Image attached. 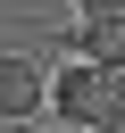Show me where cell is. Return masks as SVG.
<instances>
[{
  "label": "cell",
  "mask_w": 125,
  "mask_h": 133,
  "mask_svg": "<svg viewBox=\"0 0 125 133\" xmlns=\"http://www.w3.org/2000/svg\"><path fill=\"white\" fill-rule=\"evenodd\" d=\"M42 108H50V75H42L25 50H8V58H0V116H8V125H33Z\"/></svg>",
  "instance_id": "7a4b0ae2"
},
{
  "label": "cell",
  "mask_w": 125,
  "mask_h": 133,
  "mask_svg": "<svg viewBox=\"0 0 125 133\" xmlns=\"http://www.w3.org/2000/svg\"><path fill=\"white\" fill-rule=\"evenodd\" d=\"M108 8H125V0H75V17H108Z\"/></svg>",
  "instance_id": "5b68a950"
},
{
  "label": "cell",
  "mask_w": 125,
  "mask_h": 133,
  "mask_svg": "<svg viewBox=\"0 0 125 133\" xmlns=\"http://www.w3.org/2000/svg\"><path fill=\"white\" fill-rule=\"evenodd\" d=\"M108 75H117V66H100V58L75 50V66L50 75V108H58L67 125H92V133H100V116H108Z\"/></svg>",
  "instance_id": "6da1fadb"
},
{
  "label": "cell",
  "mask_w": 125,
  "mask_h": 133,
  "mask_svg": "<svg viewBox=\"0 0 125 133\" xmlns=\"http://www.w3.org/2000/svg\"><path fill=\"white\" fill-rule=\"evenodd\" d=\"M100 133H125V66L108 75V116H100Z\"/></svg>",
  "instance_id": "277c9868"
},
{
  "label": "cell",
  "mask_w": 125,
  "mask_h": 133,
  "mask_svg": "<svg viewBox=\"0 0 125 133\" xmlns=\"http://www.w3.org/2000/svg\"><path fill=\"white\" fill-rule=\"evenodd\" d=\"M75 50H83V58H100V66H125V8L83 17V25H75Z\"/></svg>",
  "instance_id": "3957f363"
}]
</instances>
